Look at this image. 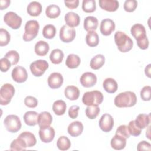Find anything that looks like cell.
<instances>
[{
	"instance_id": "cell-1",
	"label": "cell",
	"mask_w": 151,
	"mask_h": 151,
	"mask_svg": "<svg viewBox=\"0 0 151 151\" xmlns=\"http://www.w3.org/2000/svg\"><path fill=\"white\" fill-rule=\"evenodd\" d=\"M130 32L136 39L137 45L140 49L146 50L149 47V40L146 35L145 27L141 24H135L132 27Z\"/></svg>"
},
{
	"instance_id": "cell-2",
	"label": "cell",
	"mask_w": 151,
	"mask_h": 151,
	"mask_svg": "<svg viewBox=\"0 0 151 151\" xmlns=\"http://www.w3.org/2000/svg\"><path fill=\"white\" fill-rule=\"evenodd\" d=\"M114 104L119 108L130 107L137 103V97L134 92L127 91L119 93L116 96L114 100Z\"/></svg>"
},
{
	"instance_id": "cell-3",
	"label": "cell",
	"mask_w": 151,
	"mask_h": 151,
	"mask_svg": "<svg viewBox=\"0 0 151 151\" xmlns=\"http://www.w3.org/2000/svg\"><path fill=\"white\" fill-rule=\"evenodd\" d=\"M115 43L118 50L122 52H126L132 50L133 46V40L122 31H117L114 36Z\"/></svg>"
},
{
	"instance_id": "cell-4",
	"label": "cell",
	"mask_w": 151,
	"mask_h": 151,
	"mask_svg": "<svg viewBox=\"0 0 151 151\" xmlns=\"http://www.w3.org/2000/svg\"><path fill=\"white\" fill-rule=\"evenodd\" d=\"M103 100V95L99 90L86 92L82 97V101L86 106H99Z\"/></svg>"
},
{
	"instance_id": "cell-5",
	"label": "cell",
	"mask_w": 151,
	"mask_h": 151,
	"mask_svg": "<svg viewBox=\"0 0 151 151\" xmlns=\"http://www.w3.org/2000/svg\"><path fill=\"white\" fill-rule=\"evenodd\" d=\"M40 28V25L36 20H29L25 25V32L22 38L24 41L29 42L34 39L38 35Z\"/></svg>"
},
{
	"instance_id": "cell-6",
	"label": "cell",
	"mask_w": 151,
	"mask_h": 151,
	"mask_svg": "<svg viewBox=\"0 0 151 151\" xmlns=\"http://www.w3.org/2000/svg\"><path fill=\"white\" fill-rule=\"evenodd\" d=\"M15 92V88L11 84H3L0 89V104L2 106L8 104L14 96Z\"/></svg>"
},
{
	"instance_id": "cell-7",
	"label": "cell",
	"mask_w": 151,
	"mask_h": 151,
	"mask_svg": "<svg viewBox=\"0 0 151 151\" xmlns=\"http://www.w3.org/2000/svg\"><path fill=\"white\" fill-rule=\"evenodd\" d=\"M4 124L6 129L11 133H17L22 126L19 117L14 114L7 116L4 120Z\"/></svg>"
},
{
	"instance_id": "cell-8",
	"label": "cell",
	"mask_w": 151,
	"mask_h": 151,
	"mask_svg": "<svg viewBox=\"0 0 151 151\" xmlns=\"http://www.w3.org/2000/svg\"><path fill=\"white\" fill-rule=\"evenodd\" d=\"M49 64L44 60H38L31 63L29 68L31 73L35 77H40L48 69Z\"/></svg>"
},
{
	"instance_id": "cell-9",
	"label": "cell",
	"mask_w": 151,
	"mask_h": 151,
	"mask_svg": "<svg viewBox=\"0 0 151 151\" xmlns=\"http://www.w3.org/2000/svg\"><path fill=\"white\" fill-rule=\"evenodd\" d=\"M5 23L13 29H18L22 24V18L15 12L9 11L6 12L4 17Z\"/></svg>"
},
{
	"instance_id": "cell-10",
	"label": "cell",
	"mask_w": 151,
	"mask_h": 151,
	"mask_svg": "<svg viewBox=\"0 0 151 151\" xmlns=\"http://www.w3.org/2000/svg\"><path fill=\"white\" fill-rule=\"evenodd\" d=\"M76 32L74 28L70 27L67 25H63L60 30L59 36L60 40L63 42H70L73 41L76 37Z\"/></svg>"
},
{
	"instance_id": "cell-11",
	"label": "cell",
	"mask_w": 151,
	"mask_h": 151,
	"mask_svg": "<svg viewBox=\"0 0 151 151\" xmlns=\"http://www.w3.org/2000/svg\"><path fill=\"white\" fill-rule=\"evenodd\" d=\"M99 126L100 129L104 132L107 133L110 132L114 126L113 117L108 113L103 114L99 120Z\"/></svg>"
},
{
	"instance_id": "cell-12",
	"label": "cell",
	"mask_w": 151,
	"mask_h": 151,
	"mask_svg": "<svg viewBox=\"0 0 151 151\" xmlns=\"http://www.w3.org/2000/svg\"><path fill=\"white\" fill-rule=\"evenodd\" d=\"M11 76L14 81L18 83L25 82L28 78V73L26 69L22 66H17L13 68Z\"/></svg>"
},
{
	"instance_id": "cell-13",
	"label": "cell",
	"mask_w": 151,
	"mask_h": 151,
	"mask_svg": "<svg viewBox=\"0 0 151 151\" xmlns=\"http://www.w3.org/2000/svg\"><path fill=\"white\" fill-rule=\"evenodd\" d=\"M39 136L41 140L44 143L52 142L55 136V130L53 127L50 126L40 128Z\"/></svg>"
},
{
	"instance_id": "cell-14",
	"label": "cell",
	"mask_w": 151,
	"mask_h": 151,
	"mask_svg": "<svg viewBox=\"0 0 151 151\" xmlns=\"http://www.w3.org/2000/svg\"><path fill=\"white\" fill-rule=\"evenodd\" d=\"M80 81L84 87H91L96 84L97 77L96 74L91 72H86L81 76Z\"/></svg>"
},
{
	"instance_id": "cell-15",
	"label": "cell",
	"mask_w": 151,
	"mask_h": 151,
	"mask_svg": "<svg viewBox=\"0 0 151 151\" xmlns=\"http://www.w3.org/2000/svg\"><path fill=\"white\" fill-rule=\"evenodd\" d=\"M114 22L110 19L106 18L101 21L100 25V31L102 35L104 36L110 35L111 32L115 29Z\"/></svg>"
},
{
	"instance_id": "cell-16",
	"label": "cell",
	"mask_w": 151,
	"mask_h": 151,
	"mask_svg": "<svg viewBox=\"0 0 151 151\" xmlns=\"http://www.w3.org/2000/svg\"><path fill=\"white\" fill-rule=\"evenodd\" d=\"M63 77L60 73H51L48 78V85L52 89L60 88L63 83Z\"/></svg>"
},
{
	"instance_id": "cell-17",
	"label": "cell",
	"mask_w": 151,
	"mask_h": 151,
	"mask_svg": "<svg viewBox=\"0 0 151 151\" xmlns=\"http://www.w3.org/2000/svg\"><path fill=\"white\" fill-rule=\"evenodd\" d=\"M83 129V124L81 122L74 121L68 125L67 132L71 136L77 137L82 133Z\"/></svg>"
},
{
	"instance_id": "cell-18",
	"label": "cell",
	"mask_w": 151,
	"mask_h": 151,
	"mask_svg": "<svg viewBox=\"0 0 151 151\" xmlns=\"http://www.w3.org/2000/svg\"><path fill=\"white\" fill-rule=\"evenodd\" d=\"M52 122V117L48 111H42L38 114L37 124L40 128L50 126Z\"/></svg>"
},
{
	"instance_id": "cell-19",
	"label": "cell",
	"mask_w": 151,
	"mask_h": 151,
	"mask_svg": "<svg viewBox=\"0 0 151 151\" xmlns=\"http://www.w3.org/2000/svg\"><path fill=\"white\" fill-rule=\"evenodd\" d=\"M99 6L106 11L114 12L119 7V2L116 0H99Z\"/></svg>"
},
{
	"instance_id": "cell-20",
	"label": "cell",
	"mask_w": 151,
	"mask_h": 151,
	"mask_svg": "<svg viewBox=\"0 0 151 151\" xmlns=\"http://www.w3.org/2000/svg\"><path fill=\"white\" fill-rule=\"evenodd\" d=\"M64 20L66 25L71 28L77 27L80 22V18L79 15L74 12H67L65 15Z\"/></svg>"
},
{
	"instance_id": "cell-21",
	"label": "cell",
	"mask_w": 151,
	"mask_h": 151,
	"mask_svg": "<svg viewBox=\"0 0 151 151\" xmlns=\"http://www.w3.org/2000/svg\"><path fill=\"white\" fill-rule=\"evenodd\" d=\"M110 145L113 149L115 150H122L126 145V139L117 134H115L110 141Z\"/></svg>"
},
{
	"instance_id": "cell-22",
	"label": "cell",
	"mask_w": 151,
	"mask_h": 151,
	"mask_svg": "<svg viewBox=\"0 0 151 151\" xmlns=\"http://www.w3.org/2000/svg\"><path fill=\"white\" fill-rule=\"evenodd\" d=\"M27 13L32 17H37L42 12V5L37 1H32L27 6Z\"/></svg>"
},
{
	"instance_id": "cell-23",
	"label": "cell",
	"mask_w": 151,
	"mask_h": 151,
	"mask_svg": "<svg viewBox=\"0 0 151 151\" xmlns=\"http://www.w3.org/2000/svg\"><path fill=\"white\" fill-rule=\"evenodd\" d=\"M98 19L93 16H88L84 20V28L87 32L95 31L98 27Z\"/></svg>"
},
{
	"instance_id": "cell-24",
	"label": "cell",
	"mask_w": 151,
	"mask_h": 151,
	"mask_svg": "<svg viewBox=\"0 0 151 151\" xmlns=\"http://www.w3.org/2000/svg\"><path fill=\"white\" fill-rule=\"evenodd\" d=\"M64 94L70 100H76L80 96V90L76 86H68L64 90Z\"/></svg>"
},
{
	"instance_id": "cell-25",
	"label": "cell",
	"mask_w": 151,
	"mask_h": 151,
	"mask_svg": "<svg viewBox=\"0 0 151 151\" xmlns=\"http://www.w3.org/2000/svg\"><path fill=\"white\" fill-rule=\"evenodd\" d=\"M103 87L106 92L112 94L117 91L118 84L114 79L112 78H107L103 81Z\"/></svg>"
},
{
	"instance_id": "cell-26",
	"label": "cell",
	"mask_w": 151,
	"mask_h": 151,
	"mask_svg": "<svg viewBox=\"0 0 151 151\" xmlns=\"http://www.w3.org/2000/svg\"><path fill=\"white\" fill-rule=\"evenodd\" d=\"M50 50L49 44L44 41H38L34 47L35 54L38 56H45Z\"/></svg>"
},
{
	"instance_id": "cell-27",
	"label": "cell",
	"mask_w": 151,
	"mask_h": 151,
	"mask_svg": "<svg viewBox=\"0 0 151 151\" xmlns=\"http://www.w3.org/2000/svg\"><path fill=\"white\" fill-rule=\"evenodd\" d=\"M38 114L34 111H27L24 116L23 119L25 124L29 126H34L37 124Z\"/></svg>"
},
{
	"instance_id": "cell-28",
	"label": "cell",
	"mask_w": 151,
	"mask_h": 151,
	"mask_svg": "<svg viewBox=\"0 0 151 151\" xmlns=\"http://www.w3.org/2000/svg\"><path fill=\"white\" fill-rule=\"evenodd\" d=\"M18 137L22 139L25 142L27 147H32L35 146L37 143L35 135L29 132H24Z\"/></svg>"
},
{
	"instance_id": "cell-29",
	"label": "cell",
	"mask_w": 151,
	"mask_h": 151,
	"mask_svg": "<svg viewBox=\"0 0 151 151\" xmlns=\"http://www.w3.org/2000/svg\"><path fill=\"white\" fill-rule=\"evenodd\" d=\"M81 60L78 55L74 54H69L65 61L66 66L71 69L77 68L80 64Z\"/></svg>"
},
{
	"instance_id": "cell-30",
	"label": "cell",
	"mask_w": 151,
	"mask_h": 151,
	"mask_svg": "<svg viewBox=\"0 0 151 151\" xmlns=\"http://www.w3.org/2000/svg\"><path fill=\"white\" fill-rule=\"evenodd\" d=\"M86 42L90 47H96L99 43V37L94 31H88L86 36Z\"/></svg>"
},
{
	"instance_id": "cell-31",
	"label": "cell",
	"mask_w": 151,
	"mask_h": 151,
	"mask_svg": "<svg viewBox=\"0 0 151 151\" xmlns=\"http://www.w3.org/2000/svg\"><path fill=\"white\" fill-rule=\"evenodd\" d=\"M105 63V57L102 54H97L93 57L90 63V67L93 70H99Z\"/></svg>"
},
{
	"instance_id": "cell-32",
	"label": "cell",
	"mask_w": 151,
	"mask_h": 151,
	"mask_svg": "<svg viewBox=\"0 0 151 151\" xmlns=\"http://www.w3.org/2000/svg\"><path fill=\"white\" fill-rule=\"evenodd\" d=\"M66 108V103L62 100H56L52 104V110L57 116L63 115L65 112Z\"/></svg>"
},
{
	"instance_id": "cell-33",
	"label": "cell",
	"mask_w": 151,
	"mask_h": 151,
	"mask_svg": "<svg viewBox=\"0 0 151 151\" xmlns=\"http://www.w3.org/2000/svg\"><path fill=\"white\" fill-rule=\"evenodd\" d=\"M135 122L141 129H143L148 126L150 122V114H140L136 118Z\"/></svg>"
},
{
	"instance_id": "cell-34",
	"label": "cell",
	"mask_w": 151,
	"mask_h": 151,
	"mask_svg": "<svg viewBox=\"0 0 151 151\" xmlns=\"http://www.w3.org/2000/svg\"><path fill=\"white\" fill-rule=\"evenodd\" d=\"M64 58V53L60 49L53 50L50 55V60L52 63L54 64H60Z\"/></svg>"
},
{
	"instance_id": "cell-35",
	"label": "cell",
	"mask_w": 151,
	"mask_h": 151,
	"mask_svg": "<svg viewBox=\"0 0 151 151\" xmlns=\"http://www.w3.org/2000/svg\"><path fill=\"white\" fill-rule=\"evenodd\" d=\"M61 13L60 7L55 4L48 5L45 9V14L50 18H56Z\"/></svg>"
},
{
	"instance_id": "cell-36",
	"label": "cell",
	"mask_w": 151,
	"mask_h": 151,
	"mask_svg": "<svg viewBox=\"0 0 151 151\" xmlns=\"http://www.w3.org/2000/svg\"><path fill=\"white\" fill-rule=\"evenodd\" d=\"M57 146L60 150H67L69 149L71 146V142L67 137L62 136L58 139L57 142Z\"/></svg>"
},
{
	"instance_id": "cell-37",
	"label": "cell",
	"mask_w": 151,
	"mask_h": 151,
	"mask_svg": "<svg viewBox=\"0 0 151 151\" xmlns=\"http://www.w3.org/2000/svg\"><path fill=\"white\" fill-rule=\"evenodd\" d=\"M27 147L25 142L18 137L14 139L10 145V149L11 150H24Z\"/></svg>"
},
{
	"instance_id": "cell-38",
	"label": "cell",
	"mask_w": 151,
	"mask_h": 151,
	"mask_svg": "<svg viewBox=\"0 0 151 151\" xmlns=\"http://www.w3.org/2000/svg\"><path fill=\"white\" fill-rule=\"evenodd\" d=\"M56 34V28L54 25L47 24L44 26L42 29V35L47 39L53 38Z\"/></svg>"
},
{
	"instance_id": "cell-39",
	"label": "cell",
	"mask_w": 151,
	"mask_h": 151,
	"mask_svg": "<svg viewBox=\"0 0 151 151\" xmlns=\"http://www.w3.org/2000/svg\"><path fill=\"white\" fill-rule=\"evenodd\" d=\"M82 9L87 13L93 12L96 9V3L94 0H83Z\"/></svg>"
},
{
	"instance_id": "cell-40",
	"label": "cell",
	"mask_w": 151,
	"mask_h": 151,
	"mask_svg": "<svg viewBox=\"0 0 151 151\" xmlns=\"http://www.w3.org/2000/svg\"><path fill=\"white\" fill-rule=\"evenodd\" d=\"M100 111L98 106H87L86 109V115L90 119H94L97 117Z\"/></svg>"
},
{
	"instance_id": "cell-41",
	"label": "cell",
	"mask_w": 151,
	"mask_h": 151,
	"mask_svg": "<svg viewBox=\"0 0 151 151\" xmlns=\"http://www.w3.org/2000/svg\"><path fill=\"white\" fill-rule=\"evenodd\" d=\"M10 34L4 28L0 29V46L3 47L8 45L10 42Z\"/></svg>"
},
{
	"instance_id": "cell-42",
	"label": "cell",
	"mask_w": 151,
	"mask_h": 151,
	"mask_svg": "<svg viewBox=\"0 0 151 151\" xmlns=\"http://www.w3.org/2000/svg\"><path fill=\"white\" fill-rule=\"evenodd\" d=\"M128 130L130 135L133 136H138L142 132V129L136 124L135 120H132L129 123Z\"/></svg>"
},
{
	"instance_id": "cell-43",
	"label": "cell",
	"mask_w": 151,
	"mask_h": 151,
	"mask_svg": "<svg viewBox=\"0 0 151 151\" xmlns=\"http://www.w3.org/2000/svg\"><path fill=\"white\" fill-rule=\"evenodd\" d=\"M8 58L11 63L12 65H16L19 60V55L18 52L15 50L9 51L4 56Z\"/></svg>"
},
{
	"instance_id": "cell-44",
	"label": "cell",
	"mask_w": 151,
	"mask_h": 151,
	"mask_svg": "<svg viewBox=\"0 0 151 151\" xmlns=\"http://www.w3.org/2000/svg\"><path fill=\"white\" fill-rule=\"evenodd\" d=\"M137 6V2L136 0H126L123 5L124 9L128 12H133Z\"/></svg>"
},
{
	"instance_id": "cell-45",
	"label": "cell",
	"mask_w": 151,
	"mask_h": 151,
	"mask_svg": "<svg viewBox=\"0 0 151 151\" xmlns=\"http://www.w3.org/2000/svg\"><path fill=\"white\" fill-rule=\"evenodd\" d=\"M151 87L149 86H146L142 88L140 91V97L143 101H150L151 99Z\"/></svg>"
},
{
	"instance_id": "cell-46",
	"label": "cell",
	"mask_w": 151,
	"mask_h": 151,
	"mask_svg": "<svg viewBox=\"0 0 151 151\" xmlns=\"http://www.w3.org/2000/svg\"><path fill=\"white\" fill-rule=\"evenodd\" d=\"M116 134L122 136L126 139H127L130 137V134L129 133L127 126L126 125H120L116 131Z\"/></svg>"
},
{
	"instance_id": "cell-47",
	"label": "cell",
	"mask_w": 151,
	"mask_h": 151,
	"mask_svg": "<svg viewBox=\"0 0 151 151\" xmlns=\"http://www.w3.org/2000/svg\"><path fill=\"white\" fill-rule=\"evenodd\" d=\"M24 104L28 107L35 108L37 106L38 100L33 96H28L24 99Z\"/></svg>"
},
{
	"instance_id": "cell-48",
	"label": "cell",
	"mask_w": 151,
	"mask_h": 151,
	"mask_svg": "<svg viewBox=\"0 0 151 151\" xmlns=\"http://www.w3.org/2000/svg\"><path fill=\"white\" fill-rule=\"evenodd\" d=\"M11 63L6 57H3L0 60V67L2 72H6L11 66Z\"/></svg>"
},
{
	"instance_id": "cell-49",
	"label": "cell",
	"mask_w": 151,
	"mask_h": 151,
	"mask_svg": "<svg viewBox=\"0 0 151 151\" xmlns=\"http://www.w3.org/2000/svg\"><path fill=\"white\" fill-rule=\"evenodd\" d=\"M80 107L77 105L71 106L68 109V116L70 118L74 119L78 117Z\"/></svg>"
},
{
	"instance_id": "cell-50",
	"label": "cell",
	"mask_w": 151,
	"mask_h": 151,
	"mask_svg": "<svg viewBox=\"0 0 151 151\" xmlns=\"http://www.w3.org/2000/svg\"><path fill=\"white\" fill-rule=\"evenodd\" d=\"M137 150L138 151L140 150H151V145L145 140L141 141L139 142L137 146Z\"/></svg>"
},
{
	"instance_id": "cell-51",
	"label": "cell",
	"mask_w": 151,
	"mask_h": 151,
	"mask_svg": "<svg viewBox=\"0 0 151 151\" xmlns=\"http://www.w3.org/2000/svg\"><path fill=\"white\" fill-rule=\"evenodd\" d=\"M65 5L70 9H73L77 8L79 5L78 0H74V1H64Z\"/></svg>"
},
{
	"instance_id": "cell-52",
	"label": "cell",
	"mask_w": 151,
	"mask_h": 151,
	"mask_svg": "<svg viewBox=\"0 0 151 151\" xmlns=\"http://www.w3.org/2000/svg\"><path fill=\"white\" fill-rule=\"evenodd\" d=\"M11 1L9 0H1L0 1V9L3 10L8 8L10 5Z\"/></svg>"
},
{
	"instance_id": "cell-53",
	"label": "cell",
	"mask_w": 151,
	"mask_h": 151,
	"mask_svg": "<svg viewBox=\"0 0 151 151\" xmlns=\"http://www.w3.org/2000/svg\"><path fill=\"white\" fill-rule=\"evenodd\" d=\"M150 67H151V64H149L145 68V73L149 78L151 77V76H150Z\"/></svg>"
}]
</instances>
